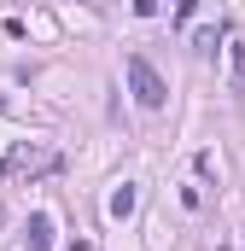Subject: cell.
Segmentation results:
<instances>
[{"label": "cell", "instance_id": "6", "mask_svg": "<svg viewBox=\"0 0 245 251\" xmlns=\"http://www.w3.org/2000/svg\"><path fill=\"white\" fill-rule=\"evenodd\" d=\"M193 12H198V0H175V29H181V24L193 18Z\"/></svg>", "mask_w": 245, "mask_h": 251}, {"label": "cell", "instance_id": "7", "mask_svg": "<svg viewBox=\"0 0 245 251\" xmlns=\"http://www.w3.org/2000/svg\"><path fill=\"white\" fill-rule=\"evenodd\" d=\"M128 6H134V18H152L158 12V0H128Z\"/></svg>", "mask_w": 245, "mask_h": 251}, {"label": "cell", "instance_id": "5", "mask_svg": "<svg viewBox=\"0 0 245 251\" xmlns=\"http://www.w3.org/2000/svg\"><path fill=\"white\" fill-rule=\"evenodd\" d=\"M216 41H222V29H198V35H193V53H204V59H210V53H216Z\"/></svg>", "mask_w": 245, "mask_h": 251}, {"label": "cell", "instance_id": "1", "mask_svg": "<svg viewBox=\"0 0 245 251\" xmlns=\"http://www.w3.org/2000/svg\"><path fill=\"white\" fill-rule=\"evenodd\" d=\"M128 88H134V105H140V111H164V105H170V88H164V76H158L152 64L140 59V53L128 59Z\"/></svg>", "mask_w": 245, "mask_h": 251}, {"label": "cell", "instance_id": "3", "mask_svg": "<svg viewBox=\"0 0 245 251\" xmlns=\"http://www.w3.org/2000/svg\"><path fill=\"white\" fill-rule=\"evenodd\" d=\"M134 204H140V193H134V181H122V187L111 193V204H105V210H111L117 222H128V216H134Z\"/></svg>", "mask_w": 245, "mask_h": 251}, {"label": "cell", "instance_id": "2", "mask_svg": "<svg viewBox=\"0 0 245 251\" xmlns=\"http://www.w3.org/2000/svg\"><path fill=\"white\" fill-rule=\"evenodd\" d=\"M24 234H29V251H47V246H53V216H47V210H35Z\"/></svg>", "mask_w": 245, "mask_h": 251}, {"label": "cell", "instance_id": "4", "mask_svg": "<svg viewBox=\"0 0 245 251\" xmlns=\"http://www.w3.org/2000/svg\"><path fill=\"white\" fill-rule=\"evenodd\" d=\"M35 164H41V170H53V158H41L35 146H18V152H12V158L0 164V170H35Z\"/></svg>", "mask_w": 245, "mask_h": 251}, {"label": "cell", "instance_id": "8", "mask_svg": "<svg viewBox=\"0 0 245 251\" xmlns=\"http://www.w3.org/2000/svg\"><path fill=\"white\" fill-rule=\"evenodd\" d=\"M64 251H94V246H88V240H70V246H64Z\"/></svg>", "mask_w": 245, "mask_h": 251}]
</instances>
